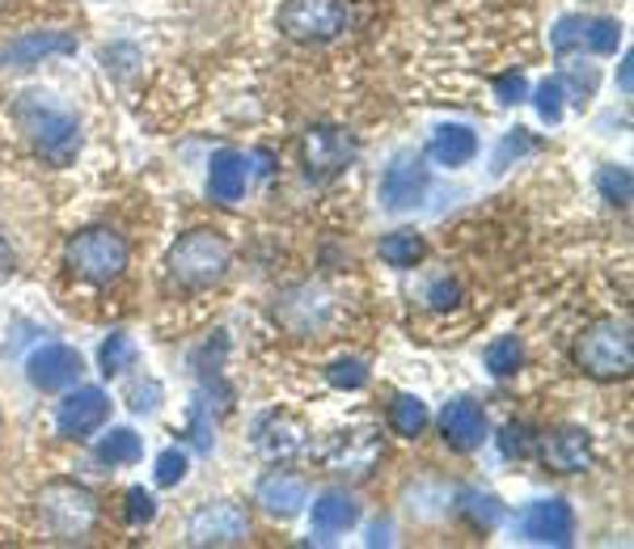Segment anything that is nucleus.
<instances>
[{
	"label": "nucleus",
	"instance_id": "obj_1",
	"mask_svg": "<svg viewBox=\"0 0 634 549\" xmlns=\"http://www.w3.org/2000/svg\"><path fill=\"white\" fill-rule=\"evenodd\" d=\"M17 128L26 131L31 148L47 165H68L81 148V123L72 110H63L51 94H22L13 106Z\"/></svg>",
	"mask_w": 634,
	"mask_h": 549
},
{
	"label": "nucleus",
	"instance_id": "obj_2",
	"mask_svg": "<svg viewBox=\"0 0 634 549\" xmlns=\"http://www.w3.org/2000/svg\"><path fill=\"white\" fill-rule=\"evenodd\" d=\"M575 363L592 381H622L634 368V334L626 318H601L575 343Z\"/></svg>",
	"mask_w": 634,
	"mask_h": 549
},
{
	"label": "nucleus",
	"instance_id": "obj_3",
	"mask_svg": "<svg viewBox=\"0 0 634 549\" xmlns=\"http://www.w3.org/2000/svg\"><path fill=\"white\" fill-rule=\"evenodd\" d=\"M228 262H233V246L216 228H190L187 237L174 241L165 266H169V279L183 288H212L224 279Z\"/></svg>",
	"mask_w": 634,
	"mask_h": 549
},
{
	"label": "nucleus",
	"instance_id": "obj_4",
	"mask_svg": "<svg viewBox=\"0 0 634 549\" xmlns=\"http://www.w3.org/2000/svg\"><path fill=\"white\" fill-rule=\"evenodd\" d=\"M38 520L56 541H85L97 524V494L77 482H47L38 490Z\"/></svg>",
	"mask_w": 634,
	"mask_h": 549
},
{
	"label": "nucleus",
	"instance_id": "obj_5",
	"mask_svg": "<svg viewBox=\"0 0 634 549\" xmlns=\"http://www.w3.org/2000/svg\"><path fill=\"white\" fill-rule=\"evenodd\" d=\"M63 262L72 275L90 279V284H115L127 271V241L115 232V228H81L68 250H63Z\"/></svg>",
	"mask_w": 634,
	"mask_h": 549
},
{
	"label": "nucleus",
	"instance_id": "obj_6",
	"mask_svg": "<svg viewBox=\"0 0 634 549\" xmlns=\"http://www.w3.org/2000/svg\"><path fill=\"white\" fill-rule=\"evenodd\" d=\"M351 26V9L343 0H284L280 31L292 43H334Z\"/></svg>",
	"mask_w": 634,
	"mask_h": 549
},
{
	"label": "nucleus",
	"instance_id": "obj_7",
	"mask_svg": "<svg viewBox=\"0 0 634 549\" xmlns=\"http://www.w3.org/2000/svg\"><path fill=\"white\" fill-rule=\"evenodd\" d=\"M250 537V516L242 503H203L195 516L187 520V541L190 546H246Z\"/></svg>",
	"mask_w": 634,
	"mask_h": 549
},
{
	"label": "nucleus",
	"instance_id": "obj_8",
	"mask_svg": "<svg viewBox=\"0 0 634 549\" xmlns=\"http://www.w3.org/2000/svg\"><path fill=\"white\" fill-rule=\"evenodd\" d=\"M275 318L292 334H317L321 325L334 318V291L326 288V284H296V288L280 291Z\"/></svg>",
	"mask_w": 634,
	"mask_h": 549
},
{
	"label": "nucleus",
	"instance_id": "obj_9",
	"mask_svg": "<svg viewBox=\"0 0 634 549\" xmlns=\"http://www.w3.org/2000/svg\"><path fill=\"white\" fill-rule=\"evenodd\" d=\"M432 187V174L419 153H398L380 174V207L389 212H411L423 203V194Z\"/></svg>",
	"mask_w": 634,
	"mask_h": 549
},
{
	"label": "nucleus",
	"instance_id": "obj_10",
	"mask_svg": "<svg viewBox=\"0 0 634 549\" xmlns=\"http://www.w3.org/2000/svg\"><path fill=\"white\" fill-rule=\"evenodd\" d=\"M301 157H305V174L314 182H326L355 162V140L343 128H309L301 140Z\"/></svg>",
	"mask_w": 634,
	"mask_h": 549
},
{
	"label": "nucleus",
	"instance_id": "obj_11",
	"mask_svg": "<svg viewBox=\"0 0 634 549\" xmlns=\"http://www.w3.org/2000/svg\"><path fill=\"white\" fill-rule=\"evenodd\" d=\"M321 461H326L330 474L360 482V478L373 474V465L380 461V435H373V431H355V427H351V431H339V435H330Z\"/></svg>",
	"mask_w": 634,
	"mask_h": 549
},
{
	"label": "nucleus",
	"instance_id": "obj_12",
	"mask_svg": "<svg viewBox=\"0 0 634 549\" xmlns=\"http://www.w3.org/2000/svg\"><path fill=\"white\" fill-rule=\"evenodd\" d=\"M110 415V397L97 385H77L56 406V431L63 440H90Z\"/></svg>",
	"mask_w": 634,
	"mask_h": 549
},
{
	"label": "nucleus",
	"instance_id": "obj_13",
	"mask_svg": "<svg viewBox=\"0 0 634 549\" xmlns=\"http://www.w3.org/2000/svg\"><path fill=\"white\" fill-rule=\"evenodd\" d=\"M516 533L533 546H571L575 537V512L563 499H538L516 516Z\"/></svg>",
	"mask_w": 634,
	"mask_h": 549
},
{
	"label": "nucleus",
	"instance_id": "obj_14",
	"mask_svg": "<svg viewBox=\"0 0 634 549\" xmlns=\"http://www.w3.org/2000/svg\"><path fill=\"white\" fill-rule=\"evenodd\" d=\"M85 372V359L81 351L63 347V343H43L31 359H26V377L38 393H60V389H72Z\"/></svg>",
	"mask_w": 634,
	"mask_h": 549
},
{
	"label": "nucleus",
	"instance_id": "obj_15",
	"mask_svg": "<svg viewBox=\"0 0 634 549\" xmlns=\"http://www.w3.org/2000/svg\"><path fill=\"white\" fill-rule=\"evenodd\" d=\"M77 51V34L68 31H26L13 43L0 47V68L4 72H26V68L43 64L47 56H72Z\"/></svg>",
	"mask_w": 634,
	"mask_h": 549
},
{
	"label": "nucleus",
	"instance_id": "obj_16",
	"mask_svg": "<svg viewBox=\"0 0 634 549\" xmlns=\"http://www.w3.org/2000/svg\"><path fill=\"white\" fill-rule=\"evenodd\" d=\"M254 444H258V453L267 456V461H292V456H301L309 449V427L301 419H292V415H267V419H258L254 427Z\"/></svg>",
	"mask_w": 634,
	"mask_h": 549
},
{
	"label": "nucleus",
	"instance_id": "obj_17",
	"mask_svg": "<svg viewBox=\"0 0 634 549\" xmlns=\"http://www.w3.org/2000/svg\"><path fill=\"white\" fill-rule=\"evenodd\" d=\"M254 503H258L267 516L292 520L305 512L309 486H305V478H296V474H287V469H275V474L258 478V486H254Z\"/></svg>",
	"mask_w": 634,
	"mask_h": 549
},
{
	"label": "nucleus",
	"instance_id": "obj_18",
	"mask_svg": "<svg viewBox=\"0 0 634 549\" xmlns=\"http://www.w3.org/2000/svg\"><path fill=\"white\" fill-rule=\"evenodd\" d=\"M441 431H444V444H448V449L474 453L478 444L486 440V415H482L478 402L457 397V402H448L441 410Z\"/></svg>",
	"mask_w": 634,
	"mask_h": 549
},
{
	"label": "nucleus",
	"instance_id": "obj_19",
	"mask_svg": "<svg viewBox=\"0 0 634 549\" xmlns=\"http://www.w3.org/2000/svg\"><path fill=\"white\" fill-rule=\"evenodd\" d=\"M246 178H250V165L242 153H233V148H221L212 165H208V194L216 199V203H237L242 194H246Z\"/></svg>",
	"mask_w": 634,
	"mask_h": 549
},
{
	"label": "nucleus",
	"instance_id": "obj_20",
	"mask_svg": "<svg viewBox=\"0 0 634 549\" xmlns=\"http://www.w3.org/2000/svg\"><path fill=\"white\" fill-rule=\"evenodd\" d=\"M588 461H592V444H588L584 427H559L545 440V465L559 474H579V469H588Z\"/></svg>",
	"mask_w": 634,
	"mask_h": 549
},
{
	"label": "nucleus",
	"instance_id": "obj_21",
	"mask_svg": "<svg viewBox=\"0 0 634 549\" xmlns=\"http://www.w3.org/2000/svg\"><path fill=\"white\" fill-rule=\"evenodd\" d=\"M427 157H432L436 165H448V169H457V165H470L478 157L474 128H466V123H441V128L432 131Z\"/></svg>",
	"mask_w": 634,
	"mask_h": 549
},
{
	"label": "nucleus",
	"instance_id": "obj_22",
	"mask_svg": "<svg viewBox=\"0 0 634 549\" xmlns=\"http://www.w3.org/2000/svg\"><path fill=\"white\" fill-rule=\"evenodd\" d=\"M355 520H360V503L348 490H326L314 499V533L321 541H330L334 533H348Z\"/></svg>",
	"mask_w": 634,
	"mask_h": 549
},
{
	"label": "nucleus",
	"instance_id": "obj_23",
	"mask_svg": "<svg viewBox=\"0 0 634 549\" xmlns=\"http://www.w3.org/2000/svg\"><path fill=\"white\" fill-rule=\"evenodd\" d=\"M457 512L470 520L474 528H495L500 520H504V503L491 494V490H478V486H466V490H457Z\"/></svg>",
	"mask_w": 634,
	"mask_h": 549
},
{
	"label": "nucleus",
	"instance_id": "obj_24",
	"mask_svg": "<svg viewBox=\"0 0 634 549\" xmlns=\"http://www.w3.org/2000/svg\"><path fill=\"white\" fill-rule=\"evenodd\" d=\"M140 453H144V444H140V435L131 427H110L94 449V456L102 465H136Z\"/></svg>",
	"mask_w": 634,
	"mask_h": 549
},
{
	"label": "nucleus",
	"instance_id": "obj_25",
	"mask_svg": "<svg viewBox=\"0 0 634 549\" xmlns=\"http://www.w3.org/2000/svg\"><path fill=\"white\" fill-rule=\"evenodd\" d=\"M377 254L389 266H398V271H411L414 262L427 254V246H423V237L411 232V228H398V232H389V237H380Z\"/></svg>",
	"mask_w": 634,
	"mask_h": 549
},
{
	"label": "nucleus",
	"instance_id": "obj_26",
	"mask_svg": "<svg viewBox=\"0 0 634 549\" xmlns=\"http://www.w3.org/2000/svg\"><path fill=\"white\" fill-rule=\"evenodd\" d=\"M448 499L453 490L448 486H436V482H414L407 486V512L419 520H436L448 512Z\"/></svg>",
	"mask_w": 634,
	"mask_h": 549
},
{
	"label": "nucleus",
	"instance_id": "obj_27",
	"mask_svg": "<svg viewBox=\"0 0 634 549\" xmlns=\"http://www.w3.org/2000/svg\"><path fill=\"white\" fill-rule=\"evenodd\" d=\"M482 363H486L491 377H512V372H520V363H525V347H520V338H516V334L495 338V343L482 351Z\"/></svg>",
	"mask_w": 634,
	"mask_h": 549
},
{
	"label": "nucleus",
	"instance_id": "obj_28",
	"mask_svg": "<svg viewBox=\"0 0 634 549\" xmlns=\"http://www.w3.org/2000/svg\"><path fill=\"white\" fill-rule=\"evenodd\" d=\"M389 422H394L398 435L414 440V435H423V427H427V406H423L419 397H411V393H402V397H394V406H389Z\"/></svg>",
	"mask_w": 634,
	"mask_h": 549
},
{
	"label": "nucleus",
	"instance_id": "obj_29",
	"mask_svg": "<svg viewBox=\"0 0 634 549\" xmlns=\"http://www.w3.org/2000/svg\"><path fill=\"white\" fill-rule=\"evenodd\" d=\"M131 363H136V343H131L127 334H110V338L97 347V368H102V377H124Z\"/></svg>",
	"mask_w": 634,
	"mask_h": 549
},
{
	"label": "nucleus",
	"instance_id": "obj_30",
	"mask_svg": "<svg viewBox=\"0 0 634 549\" xmlns=\"http://www.w3.org/2000/svg\"><path fill=\"white\" fill-rule=\"evenodd\" d=\"M597 191L613 207H631V169L626 165H601L597 169Z\"/></svg>",
	"mask_w": 634,
	"mask_h": 549
},
{
	"label": "nucleus",
	"instance_id": "obj_31",
	"mask_svg": "<svg viewBox=\"0 0 634 549\" xmlns=\"http://www.w3.org/2000/svg\"><path fill=\"white\" fill-rule=\"evenodd\" d=\"M533 148H538V144H533V140H529V135H525V131H520V128L507 131L504 144H500V148H495V157H491V174H504L507 165L520 162V157H529Z\"/></svg>",
	"mask_w": 634,
	"mask_h": 549
},
{
	"label": "nucleus",
	"instance_id": "obj_32",
	"mask_svg": "<svg viewBox=\"0 0 634 549\" xmlns=\"http://www.w3.org/2000/svg\"><path fill=\"white\" fill-rule=\"evenodd\" d=\"M584 43H588L597 56H613L618 43H622V26H618L613 17H597V22L584 26Z\"/></svg>",
	"mask_w": 634,
	"mask_h": 549
},
{
	"label": "nucleus",
	"instance_id": "obj_33",
	"mask_svg": "<svg viewBox=\"0 0 634 549\" xmlns=\"http://www.w3.org/2000/svg\"><path fill=\"white\" fill-rule=\"evenodd\" d=\"M563 97H567V85L563 81H541L533 89V106L545 123H559L563 119Z\"/></svg>",
	"mask_w": 634,
	"mask_h": 549
},
{
	"label": "nucleus",
	"instance_id": "obj_34",
	"mask_svg": "<svg viewBox=\"0 0 634 549\" xmlns=\"http://www.w3.org/2000/svg\"><path fill=\"white\" fill-rule=\"evenodd\" d=\"M326 381L334 389H364L368 385V368H364V359H334L326 368Z\"/></svg>",
	"mask_w": 634,
	"mask_h": 549
},
{
	"label": "nucleus",
	"instance_id": "obj_35",
	"mask_svg": "<svg viewBox=\"0 0 634 549\" xmlns=\"http://www.w3.org/2000/svg\"><path fill=\"white\" fill-rule=\"evenodd\" d=\"M124 516H127V524H149V520L157 516V499L144 490V486H131L124 494Z\"/></svg>",
	"mask_w": 634,
	"mask_h": 549
},
{
	"label": "nucleus",
	"instance_id": "obj_36",
	"mask_svg": "<svg viewBox=\"0 0 634 549\" xmlns=\"http://www.w3.org/2000/svg\"><path fill=\"white\" fill-rule=\"evenodd\" d=\"M153 478H157L161 486H178L183 478H187V453H178V449H165V453L157 456V469H153Z\"/></svg>",
	"mask_w": 634,
	"mask_h": 549
},
{
	"label": "nucleus",
	"instance_id": "obj_37",
	"mask_svg": "<svg viewBox=\"0 0 634 549\" xmlns=\"http://www.w3.org/2000/svg\"><path fill=\"white\" fill-rule=\"evenodd\" d=\"M567 85H571V102H588V97L597 94V68L592 64H571L567 68Z\"/></svg>",
	"mask_w": 634,
	"mask_h": 549
},
{
	"label": "nucleus",
	"instance_id": "obj_38",
	"mask_svg": "<svg viewBox=\"0 0 634 549\" xmlns=\"http://www.w3.org/2000/svg\"><path fill=\"white\" fill-rule=\"evenodd\" d=\"M575 43H584V22L579 17H563L554 26V34H550V47H554V56H571Z\"/></svg>",
	"mask_w": 634,
	"mask_h": 549
},
{
	"label": "nucleus",
	"instance_id": "obj_39",
	"mask_svg": "<svg viewBox=\"0 0 634 549\" xmlns=\"http://www.w3.org/2000/svg\"><path fill=\"white\" fill-rule=\"evenodd\" d=\"M495 97H500L504 106L525 102V97H529V81H525V72H504V76H495Z\"/></svg>",
	"mask_w": 634,
	"mask_h": 549
},
{
	"label": "nucleus",
	"instance_id": "obj_40",
	"mask_svg": "<svg viewBox=\"0 0 634 549\" xmlns=\"http://www.w3.org/2000/svg\"><path fill=\"white\" fill-rule=\"evenodd\" d=\"M500 449H504V456H525L529 453V427L525 422H507L500 431Z\"/></svg>",
	"mask_w": 634,
	"mask_h": 549
},
{
	"label": "nucleus",
	"instance_id": "obj_41",
	"mask_svg": "<svg viewBox=\"0 0 634 549\" xmlns=\"http://www.w3.org/2000/svg\"><path fill=\"white\" fill-rule=\"evenodd\" d=\"M127 397H131V410H136V415H149V410H157L161 389H157V381H149V385H144V381H136Z\"/></svg>",
	"mask_w": 634,
	"mask_h": 549
},
{
	"label": "nucleus",
	"instance_id": "obj_42",
	"mask_svg": "<svg viewBox=\"0 0 634 549\" xmlns=\"http://www.w3.org/2000/svg\"><path fill=\"white\" fill-rule=\"evenodd\" d=\"M457 296H461V288H457L453 279H436L432 291H427V305H432V309H453V305H457Z\"/></svg>",
	"mask_w": 634,
	"mask_h": 549
},
{
	"label": "nucleus",
	"instance_id": "obj_43",
	"mask_svg": "<svg viewBox=\"0 0 634 549\" xmlns=\"http://www.w3.org/2000/svg\"><path fill=\"white\" fill-rule=\"evenodd\" d=\"M13 271H17V254H13V246L0 237V284L13 279Z\"/></svg>",
	"mask_w": 634,
	"mask_h": 549
},
{
	"label": "nucleus",
	"instance_id": "obj_44",
	"mask_svg": "<svg viewBox=\"0 0 634 549\" xmlns=\"http://www.w3.org/2000/svg\"><path fill=\"white\" fill-rule=\"evenodd\" d=\"M394 541V524L389 520H377L373 528H368V546H389Z\"/></svg>",
	"mask_w": 634,
	"mask_h": 549
},
{
	"label": "nucleus",
	"instance_id": "obj_45",
	"mask_svg": "<svg viewBox=\"0 0 634 549\" xmlns=\"http://www.w3.org/2000/svg\"><path fill=\"white\" fill-rule=\"evenodd\" d=\"M634 56L631 51H626V56H622V64H618V85H622V94H631L634 89Z\"/></svg>",
	"mask_w": 634,
	"mask_h": 549
}]
</instances>
